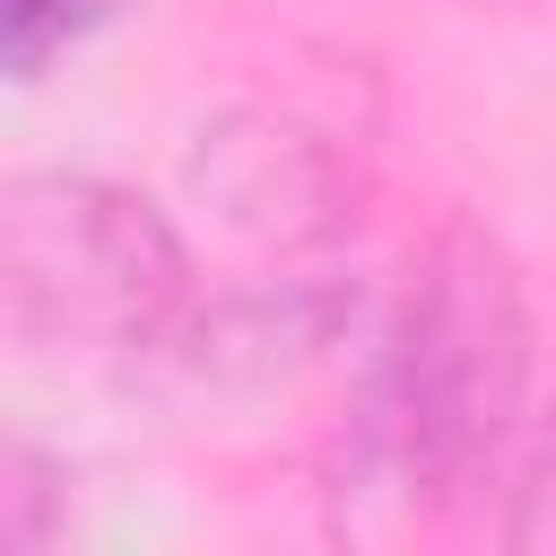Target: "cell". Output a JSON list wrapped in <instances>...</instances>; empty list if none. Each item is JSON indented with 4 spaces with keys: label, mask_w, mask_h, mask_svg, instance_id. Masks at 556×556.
I'll return each instance as SVG.
<instances>
[{
    "label": "cell",
    "mask_w": 556,
    "mask_h": 556,
    "mask_svg": "<svg viewBox=\"0 0 556 556\" xmlns=\"http://www.w3.org/2000/svg\"><path fill=\"white\" fill-rule=\"evenodd\" d=\"M521 400H530V313H521L513 261L460 226L408 269L382 321L356 452L408 504L417 495L452 504L530 426Z\"/></svg>",
    "instance_id": "obj_1"
},
{
    "label": "cell",
    "mask_w": 556,
    "mask_h": 556,
    "mask_svg": "<svg viewBox=\"0 0 556 556\" xmlns=\"http://www.w3.org/2000/svg\"><path fill=\"white\" fill-rule=\"evenodd\" d=\"M0 295L17 348L165 356L191 321V252L174 226L96 174H26L0 208Z\"/></svg>",
    "instance_id": "obj_2"
},
{
    "label": "cell",
    "mask_w": 556,
    "mask_h": 556,
    "mask_svg": "<svg viewBox=\"0 0 556 556\" xmlns=\"http://www.w3.org/2000/svg\"><path fill=\"white\" fill-rule=\"evenodd\" d=\"M348 295L321 287V278H278V287H252V295H217V304H191V321L174 330V365L208 391H269L287 382L295 365H313L339 330H348Z\"/></svg>",
    "instance_id": "obj_3"
},
{
    "label": "cell",
    "mask_w": 556,
    "mask_h": 556,
    "mask_svg": "<svg viewBox=\"0 0 556 556\" xmlns=\"http://www.w3.org/2000/svg\"><path fill=\"white\" fill-rule=\"evenodd\" d=\"M200 191L252 226V235H278V243H304V235H330L339 226V156L278 122V113H235L217 130H200Z\"/></svg>",
    "instance_id": "obj_4"
},
{
    "label": "cell",
    "mask_w": 556,
    "mask_h": 556,
    "mask_svg": "<svg viewBox=\"0 0 556 556\" xmlns=\"http://www.w3.org/2000/svg\"><path fill=\"white\" fill-rule=\"evenodd\" d=\"M504 547H521V556H556V391H547V408L521 426V460H513V513H504Z\"/></svg>",
    "instance_id": "obj_5"
},
{
    "label": "cell",
    "mask_w": 556,
    "mask_h": 556,
    "mask_svg": "<svg viewBox=\"0 0 556 556\" xmlns=\"http://www.w3.org/2000/svg\"><path fill=\"white\" fill-rule=\"evenodd\" d=\"M122 0H0L9 26V78H43L70 43H87Z\"/></svg>",
    "instance_id": "obj_6"
}]
</instances>
